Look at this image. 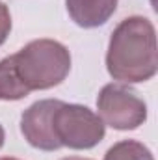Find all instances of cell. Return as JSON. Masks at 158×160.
I'll return each mask as SVG.
<instances>
[{
    "instance_id": "10",
    "label": "cell",
    "mask_w": 158,
    "mask_h": 160,
    "mask_svg": "<svg viewBox=\"0 0 158 160\" xmlns=\"http://www.w3.org/2000/svg\"><path fill=\"white\" fill-rule=\"evenodd\" d=\"M4 142H6V132H4V127L0 125V147L4 145Z\"/></svg>"
},
{
    "instance_id": "6",
    "label": "cell",
    "mask_w": 158,
    "mask_h": 160,
    "mask_svg": "<svg viewBox=\"0 0 158 160\" xmlns=\"http://www.w3.org/2000/svg\"><path fill=\"white\" fill-rule=\"evenodd\" d=\"M67 13L80 28H99L117 9V0H65Z\"/></svg>"
},
{
    "instance_id": "11",
    "label": "cell",
    "mask_w": 158,
    "mask_h": 160,
    "mask_svg": "<svg viewBox=\"0 0 158 160\" xmlns=\"http://www.w3.org/2000/svg\"><path fill=\"white\" fill-rule=\"evenodd\" d=\"M62 160H89V158H80V157H67V158H62Z\"/></svg>"
},
{
    "instance_id": "5",
    "label": "cell",
    "mask_w": 158,
    "mask_h": 160,
    "mask_svg": "<svg viewBox=\"0 0 158 160\" xmlns=\"http://www.w3.org/2000/svg\"><path fill=\"white\" fill-rule=\"evenodd\" d=\"M63 101L43 99L28 106L21 116V132L24 140L39 151H58L62 145L54 134L52 118Z\"/></svg>"
},
{
    "instance_id": "3",
    "label": "cell",
    "mask_w": 158,
    "mask_h": 160,
    "mask_svg": "<svg viewBox=\"0 0 158 160\" xmlns=\"http://www.w3.org/2000/svg\"><path fill=\"white\" fill-rule=\"evenodd\" d=\"M52 125L60 145L77 151L97 147L102 142L106 128L99 114H95L84 104L69 102H62L56 108Z\"/></svg>"
},
{
    "instance_id": "9",
    "label": "cell",
    "mask_w": 158,
    "mask_h": 160,
    "mask_svg": "<svg viewBox=\"0 0 158 160\" xmlns=\"http://www.w3.org/2000/svg\"><path fill=\"white\" fill-rule=\"evenodd\" d=\"M9 32H11V15H9L7 6L0 0V47L6 43Z\"/></svg>"
},
{
    "instance_id": "12",
    "label": "cell",
    "mask_w": 158,
    "mask_h": 160,
    "mask_svg": "<svg viewBox=\"0 0 158 160\" xmlns=\"http://www.w3.org/2000/svg\"><path fill=\"white\" fill-rule=\"evenodd\" d=\"M0 160H19V158H13V157H2Z\"/></svg>"
},
{
    "instance_id": "4",
    "label": "cell",
    "mask_w": 158,
    "mask_h": 160,
    "mask_svg": "<svg viewBox=\"0 0 158 160\" xmlns=\"http://www.w3.org/2000/svg\"><path fill=\"white\" fill-rule=\"evenodd\" d=\"M97 110L102 123L116 130H134L147 119L145 101L121 82L102 86L97 95Z\"/></svg>"
},
{
    "instance_id": "2",
    "label": "cell",
    "mask_w": 158,
    "mask_h": 160,
    "mask_svg": "<svg viewBox=\"0 0 158 160\" xmlns=\"http://www.w3.org/2000/svg\"><path fill=\"white\" fill-rule=\"evenodd\" d=\"M15 71L24 88L32 93L50 89L67 78L71 71V54L56 39H34L13 54Z\"/></svg>"
},
{
    "instance_id": "8",
    "label": "cell",
    "mask_w": 158,
    "mask_h": 160,
    "mask_svg": "<svg viewBox=\"0 0 158 160\" xmlns=\"http://www.w3.org/2000/svg\"><path fill=\"white\" fill-rule=\"evenodd\" d=\"M102 160H155V157L141 142L121 140L106 151Z\"/></svg>"
},
{
    "instance_id": "1",
    "label": "cell",
    "mask_w": 158,
    "mask_h": 160,
    "mask_svg": "<svg viewBox=\"0 0 158 160\" xmlns=\"http://www.w3.org/2000/svg\"><path fill=\"white\" fill-rule=\"evenodd\" d=\"M106 69L121 84L147 82L156 75V30L147 17H126L114 28L106 52Z\"/></svg>"
},
{
    "instance_id": "7",
    "label": "cell",
    "mask_w": 158,
    "mask_h": 160,
    "mask_svg": "<svg viewBox=\"0 0 158 160\" xmlns=\"http://www.w3.org/2000/svg\"><path fill=\"white\" fill-rule=\"evenodd\" d=\"M28 95L30 91L24 88V84L21 82L15 71L13 56L0 60V99L2 101H21Z\"/></svg>"
}]
</instances>
